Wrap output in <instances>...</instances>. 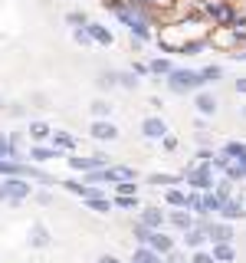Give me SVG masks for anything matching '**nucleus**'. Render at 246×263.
Instances as JSON below:
<instances>
[{
	"mask_svg": "<svg viewBox=\"0 0 246 263\" xmlns=\"http://www.w3.org/2000/svg\"><path fill=\"white\" fill-rule=\"evenodd\" d=\"M207 82L200 79V72L194 69H171L168 72V89L174 96H184V92H197V89H203Z\"/></svg>",
	"mask_w": 246,
	"mask_h": 263,
	"instance_id": "obj_1",
	"label": "nucleus"
},
{
	"mask_svg": "<svg viewBox=\"0 0 246 263\" xmlns=\"http://www.w3.org/2000/svg\"><path fill=\"white\" fill-rule=\"evenodd\" d=\"M203 10L213 16V23H217V27H230V23L236 20V10H233V4H230V0H207V4H203Z\"/></svg>",
	"mask_w": 246,
	"mask_h": 263,
	"instance_id": "obj_2",
	"label": "nucleus"
},
{
	"mask_svg": "<svg viewBox=\"0 0 246 263\" xmlns=\"http://www.w3.org/2000/svg\"><path fill=\"white\" fill-rule=\"evenodd\" d=\"M33 194V187L27 184V178H7L4 181V201L7 204H20V201H27V197Z\"/></svg>",
	"mask_w": 246,
	"mask_h": 263,
	"instance_id": "obj_3",
	"label": "nucleus"
},
{
	"mask_svg": "<svg viewBox=\"0 0 246 263\" xmlns=\"http://www.w3.org/2000/svg\"><path fill=\"white\" fill-rule=\"evenodd\" d=\"M187 184H191L194 191H210V187H213V168L207 161H200L191 175H187Z\"/></svg>",
	"mask_w": 246,
	"mask_h": 263,
	"instance_id": "obj_4",
	"label": "nucleus"
},
{
	"mask_svg": "<svg viewBox=\"0 0 246 263\" xmlns=\"http://www.w3.org/2000/svg\"><path fill=\"white\" fill-rule=\"evenodd\" d=\"M66 161L76 171H92V168H105V164H109V155L95 152V155H89V158H66Z\"/></svg>",
	"mask_w": 246,
	"mask_h": 263,
	"instance_id": "obj_5",
	"label": "nucleus"
},
{
	"mask_svg": "<svg viewBox=\"0 0 246 263\" xmlns=\"http://www.w3.org/2000/svg\"><path fill=\"white\" fill-rule=\"evenodd\" d=\"M141 135L148 138V142H161V138L168 135V125H164V119H158V115H151V119H145V125H141Z\"/></svg>",
	"mask_w": 246,
	"mask_h": 263,
	"instance_id": "obj_6",
	"label": "nucleus"
},
{
	"mask_svg": "<svg viewBox=\"0 0 246 263\" xmlns=\"http://www.w3.org/2000/svg\"><path fill=\"white\" fill-rule=\"evenodd\" d=\"M220 217L223 220H240V217H246V208H243V201H233V197H223L220 201Z\"/></svg>",
	"mask_w": 246,
	"mask_h": 263,
	"instance_id": "obj_7",
	"label": "nucleus"
},
{
	"mask_svg": "<svg viewBox=\"0 0 246 263\" xmlns=\"http://www.w3.org/2000/svg\"><path fill=\"white\" fill-rule=\"evenodd\" d=\"M92 138L95 142H115V138H118V128H115L112 122H105V119H95L92 122Z\"/></svg>",
	"mask_w": 246,
	"mask_h": 263,
	"instance_id": "obj_8",
	"label": "nucleus"
},
{
	"mask_svg": "<svg viewBox=\"0 0 246 263\" xmlns=\"http://www.w3.org/2000/svg\"><path fill=\"white\" fill-rule=\"evenodd\" d=\"M164 220H168V224L174 227V230H187V227L194 224V214L187 211V208H174V211H171V214H168Z\"/></svg>",
	"mask_w": 246,
	"mask_h": 263,
	"instance_id": "obj_9",
	"label": "nucleus"
},
{
	"mask_svg": "<svg viewBox=\"0 0 246 263\" xmlns=\"http://www.w3.org/2000/svg\"><path fill=\"white\" fill-rule=\"evenodd\" d=\"M148 247H151L154 253H168V250H174V237H168V234H161V230H151V237H148Z\"/></svg>",
	"mask_w": 246,
	"mask_h": 263,
	"instance_id": "obj_10",
	"label": "nucleus"
},
{
	"mask_svg": "<svg viewBox=\"0 0 246 263\" xmlns=\"http://www.w3.org/2000/svg\"><path fill=\"white\" fill-rule=\"evenodd\" d=\"M220 201H223V197H220L217 191H200V208H197V214H200V217L217 214L220 211Z\"/></svg>",
	"mask_w": 246,
	"mask_h": 263,
	"instance_id": "obj_11",
	"label": "nucleus"
},
{
	"mask_svg": "<svg viewBox=\"0 0 246 263\" xmlns=\"http://www.w3.org/2000/svg\"><path fill=\"white\" fill-rule=\"evenodd\" d=\"M207 240H213V243H227V240H233V227L230 224H207Z\"/></svg>",
	"mask_w": 246,
	"mask_h": 263,
	"instance_id": "obj_12",
	"label": "nucleus"
},
{
	"mask_svg": "<svg viewBox=\"0 0 246 263\" xmlns=\"http://www.w3.org/2000/svg\"><path fill=\"white\" fill-rule=\"evenodd\" d=\"M194 105H197V112H200V115H213V112H217V96H210V92H200V89H197V99H194Z\"/></svg>",
	"mask_w": 246,
	"mask_h": 263,
	"instance_id": "obj_13",
	"label": "nucleus"
},
{
	"mask_svg": "<svg viewBox=\"0 0 246 263\" xmlns=\"http://www.w3.org/2000/svg\"><path fill=\"white\" fill-rule=\"evenodd\" d=\"M86 33H89V40L98 46H112V33L105 30V27H98V23H86Z\"/></svg>",
	"mask_w": 246,
	"mask_h": 263,
	"instance_id": "obj_14",
	"label": "nucleus"
},
{
	"mask_svg": "<svg viewBox=\"0 0 246 263\" xmlns=\"http://www.w3.org/2000/svg\"><path fill=\"white\" fill-rule=\"evenodd\" d=\"M210 257L213 260H217V263H233L236 260V250H233V243H213V253H210Z\"/></svg>",
	"mask_w": 246,
	"mask_h": 263,
	"instance_id": "obj_15",
	"label": "nucleus"
},
{
	"mask_svg": "<svg viewBox=\"0 0 246 263\" xmlns=\"http://www.w3.org/2000/svg\"><path fill=\"white\" fill-rule=\"evenodd\" d=\"M141 224L151 227V230H161L164 227V214L158 208H148V211H141Z\"/></svg>",
	"mask_w": 246,
	"mask_h": 263,
	"instance_id": "obj_16",
	"label": "nucleus"
},
{
	"mask_svg": "<svg viewBox=\"0 0 246 263\" xmlns=\"http://www.w3.org/2000/svg\"><path fill=\"white\" fill-rule=\"evenodd\" d=\"M49 243V230L43 224H33L30 227V247H46Z\"/></svg>",
	"mask_w": 246,
	"mask_h": 263,
	"instance_id": "obj_17",
	"label": "nucleus"
},
{
	"mask_svg": "<svg viewBox=\"0 0 246 263\" xmlns=\"http://www.w3.org/2000/svg\"><path fill=\"white\" fill-rule=\"evenodd\" d=\"M53 145H56V152H72V148H76V138H72L69 132H56Z\"/></svg>",
	"mask_w": 246,
	"mask_h": 263,
	"instance_id": "obj_18",
	"label": "nucleus"
},
{
	"mask_svg": "<svg viewBox=\"0 0 246 263\" xmlns=\"http://www.w3.org/2000/svg\"><path fill=\"white\" fill-rule=\"evenodd\" d=\"M135 263H161V253H154L148 243H141V247L135 250Z\"/></svg>",
	"mask_w": 246,
	"mask_h": 263,
	"instance_id": "obj_19",
	"label": "nucleus"
},
{
	"mask_svg": "<svg viewBox=\"0 0 246 263\" xmlns=\"http://www.w3.org/2000/svg\"><path fill=\"white\" fill-rule=\"evenodd\" d=\"M223 155L230 161H240V158H246V145L243 142H227L223 145Z\"/></svg>",
	"mask_w": 246,
	"mask_h": 263,
	"instance_id": "obj_20",
	"label": "nucleus"
},
{
	"mask_svg": "<svg viewBox=\"0 0 246 263\" xmlns=\"http://www.w3.org/2000/svg\"><path fill=\"white\" fill-rule=\"evenodd\" d=\"M49 135H53V132H49L46 122H33V125H30V138H33V142H46Z\"/></svg>",
	"mask_w": 246,
	"mask_h": 263,
	"instance_id": "obj_21",
	"label": "nucleus"
},
{
	"mask_svg": "<svg viewBox=\"0 0 246 263\" xmlns=\"http://www.w3.org/2000/svg\"><path fill=\"white\" fill-rule=\"evenodd\" d=\"M30 158H33V161H49V158H56V148L33 145V148H30Z\"/></svg>",
	"mask_w": 246,
	"mask_h": 263,
	"instance_id": "obj_22",
	"label": "nucleus"
},
{
	"mask_svg": "<svg viewBox=\"0 0 246 263\" xmlns=\"http://www.w3.org/2000/svg\"><path fill=\"white\" fill-rule=\"evenodd\" d=\"M171 69H174L171 60H151V63H148V72H154V76H168Z\"/></svg>",
	"mask_w": 246,
	"mask_h": 263,
	"instance_id": "obj_23",
	"label": "nucleus"
},
{
	"mask_svg": "<svg viewBox=\"0 0 246 263\" xmlns=\"http://www.w3.org/2000/svg\"><path fill=\"white\" fill-rule=\"evenodd\" d=\"M148 184H158V187H171V184H180L177 175H151L148 178Z\"/></svg>",
	"mask_w": 246,
	"mask_h": 263,
	"instance_id": "obj_24",
	"label": "nucleus"
},
{
	"mask_svg": "<svg viewBox=\"0 0 246 263\" xmlns=\"http://www.w3.org/2000/svg\"><path fill=\"white\" fill-rule=\"evenodd\" d=\"M164 201H168L171 208H184L187 194H184V191H177V187H168V194H164Z\"/></svg>",
	"mask_w": 246,
	"mask_h": 263,
	"instance_id": "obj_25",
	"label": "nucleus"
},
{
	"mask_svg": "<svg viewBox=\"0 0 246 263\" xmlns=\"http://www.w3.org/2000/svg\"><path fill=\"white\" fill-rule=\"evenodd\" d=\"M220 76H223V69H220V66H203V69H200V79L203 82H217Z\"/></svg>",
	"mask_w": 246,
	"mask_h": 263,
	"instance_id": "obj_26",
	"label": "nucleus"
},
{
	"mask_svg": "<svg viewBox=\"0 0 246 263\" xmlns=\"http://www.w3.org/2000/svg\"><path fill=\"white\" fill-rule=\"evenodd\" d=\"M92 115H95V119H105V115H112V102H105V99L92 102Z\"/></svg>",
	"mask_w": 246,
	"mask_h": 263,
	"instance_id": "obj_27",
	"label": "nucleus"
},
{
	"mask_svg": "<svg viewBox=\"0 0 246 263\" xmlns=\"http://www.w3.org/2000/svg\"><path fill=\"white\" fill-rule=\"evenodd\" d=\"M115 204H118L121 211H131V208H138V197L135 194H118V197H115Z\"/></svg>",
	"mask_w": 246,
	"mask_h": 263,
	"instance_id": "obj_28",
	"label": "nucleus"
},
{
	"mask_svg": "<svg viewBox=\"0 0 246 263\" xmlns=\"http://www.w3.org/2000/svg\"><path fill=\"white\" fill-rule=\"evenodd\" d=\"M118 86H125V89H138V76H135V72H118Z\"/></svg>",
	"mask_w": 246,
	"mask_h": 263,
	"instance_id": "obj_29",
	"label": "nucleus"
},
{
	"mask_svg": "<svg viewBox=\"0 0 246 263\" xmlns=\"http://www.w3.org/2000/svg\"><path fill=\"white\" fill-rule=\"evenodd\" d=\"M98 86H102V89L118 86V72H102V76H98Z\"/></svg>",
	"mask_w": 246,
	"mask_h": 263,
	"instance_id": "obj_30",
	"label": "nucleus"
},
{
	"mask_svg": "<svg viewBox=\"0 0 246 263\" xmlns=\"http://www.w3.org/2000/svg\"><path fill=\"white\" fill-rule=\"evenodd\" d=\"M115 191H118V194H135V191H138L135 178H128V181H118V184H115Z\"/></svg>",
	"mask_w": 246,
	"mask_h": 263,
	"instance_id": "obj_31",
	"label": "nucleus"
},
{
	"mask_svg": "<svg viewBox=\"0 0 246 263\" xmlns=\"http://www.w3.org/2000/svg\"><path fill=\"white\" fill-rule=\"evenodd\" d=\"M148 237H151V227H145L141 220H138V224H135V240L138 243H148Z\"/></svg>",
	"mask_w": 246,
	"mask_h": 263,
	"instance_id": "obj_32",
	"label": "nucleus"
},
{
	"mask_svg": "<svg viewBox=\"0 0 246 263\" xmlns=\"http://www.w3.org/2000/svg\"><path fill=\"white\" fill-rule=\"evenodd\" d=\"M10 155H20V152H16V148L10 145V138L0 135V158H10Z\"/></svg>",
	"mask_w": 246,
	"mask_h": 263,
	"instance_id": "obj_33",
	"label": "nucleus"
},
{
	"mask_svg": "<svg viewBox=\"0 0 246 263\" xmlns=\"http://www.w3.org/2000/svg\"><path fill=\"white\" fill-rule=\"evenodd\" d=\"M66 187H69L72 194H79V197L89 194V184H82V181H66Z\"/></svg>",
	"mask_w": 246,
	"mask_h": 263,
	"instance_id": "obj_34",
	"label": "nucleus"
},
{
	"mask_svg": "<svg viewBox=\"0 0 246 263\" xmlns=\"http://www.w3.org/2000/svg\"><path fill=\"white\" fill-rule=\"evenodd\" d=\"M161 263H187V257H184V253H177V250H168Z\"/></svg>",
	"mask_w": 246,
	"mask_h": 263,
	"instance_id": "obj_35",
	"label": "nucleus"
},
{
	"mask_svg": "<svg viewBox=\"0 0 246 263\" xmlns=\"http://www.w3.org/2000/svg\"><path fill=\"white\" fill-rule=\"evenodd\" d=\"M187 263H217V260H213V257H210V253H203V250H200V247H197V253H194V257H191V260H187Z\"/></svg>",
	"mask_w": 246,
	"mask_h": 263,
	"instance_id": "obj_36",
	"label": "nucleus"
},
{
	"mask_svg": "<svg viewBox=\"0 0 246 263\" xmlns=\"http://www.w3.org/2000/svg\"><path fill=\"white\" fill-rule=\"evenodd\" d=\"M66 20H69L72 27H86V13H79V10H72L69 16H66Z\"/></svg>",
	"mask_w": 246,
	"mask_h": 263,
	"instance_id": "obj_37",
	"label": "nucleus"
},
{
	"mask_svg": "<svg viewBox=\"0 0 246 263\" xmlns=\"http://www.w3.org/2000/svg\"><path fill=\"white\" fill-rule=\"evenodd\" d=\"M161 145H164V152H177V138H174V135H164Z\"/></svg>",
	"mask_w": 246,
	"mask_h": 263,
	"instance_id": "obj_38",
	"label": "nucleus"
},
{
	"mask_svg": "<svg viewBox=\"0 0 246 263\" xmlns=\"http://www.w3.org/2000/svg\"><path fill=\"white\" fill-rule=\"evenodd\" d=\"M76 43H82V46L92 43V40H89V33H86V27H76Z\"/></svg>",
	"mask_w": 246,
	"mask_h": 263,
	"instance_id": "obj_39",
	"label": "nucleus"
},
{
	"mask_svg": "<svg viewBox=\"0 0 246 263\" xmlns=\"http://www.w3.org/2000/svg\"><path fill=\"white\" fill-rule=\"evenodd\" d=\"M210 158H213L210 148H200V152H197V161H207V164H210Z\"/></svg>",
	"mask_w": 246,
	"mask_h": 263,
	"instance_id": "obj_40",
	"label": "nucleus"
},
{
	"mask_svg": "<svg viewBox=\"0 0 246 263\" xmlns=\"http://www.w3.org/2000/svg\"><path fill=\"white\" fill-rule=\"evenodd\" d=\"M236 92L246 96V76H243V79H236Z\"/></svg>",
	"mask_w": 246,
	"mask_h": 263,
	"instance_id": "obj_41",
	"label": "nucleus"
},
{
	"mask_svg": "<svg viewBox=\"0 0 246 263\" xmlns=\"http://www.w3.org/2000/svg\"><path fill=\"white\" fill-rule=\"evenodd\" d=\"M98 263H121L118 257H112V253H105V257H98Z\"/></svg>",
	"mask_w": 246,
	"mask_h": 263,
	"instance_id": "obj_42",
	"label": "nucleus"
},
{
	"mask_svg": "<svg viewBox=\"0 0 246 263\" xmlns=\"http://www.w3.org/2000/svg\"><path fill=\"white\" fill-rule=\"evenodd\" d=\"M0 201H4V181H0Z\"/></svg>",
	"mask_w": 246,
	"mask_h": 263,
	"instance_id": "obj_43",
	"label": "nucleus"
},
{
	"mask_svg": "<svg viewBox=\"0 0 246 263\" xmlns=\"http://www.w3.org/2000/svg\"><path fill=\"white\" fill-rule=\"evenodd\" d=\"M240 115H243V119H246V105H243V109H240Z\"/></svg>",
	"mask_w": 246,
	"mask_h": 263,
	"instance_id": "obj_44",
	"label": "nucleus"
},
{
	"mask_svg": "<svg viewBox=\"0 0 246 263\" xmlns=\"http://www.w3.org/2000/svg\"><path fill=\"white\" fill-rule=\"evenodd\" d=\"M240 60H246V53H240Z\"/></svg>",
	"mask_w": 246,
	"mask_h": 263,
	"instance_id": "obj_45",
	"label": "nucleus"
},
{
	"mask_svg": "<svg viewBox=\"0 0 246 263\" xmlns=\"http://www.w3.org/2000/svg\"><path fill=\"white\" fill-rule=\"evenodd\" d=\"M243 208H246V204H243Z\"/></svg>",
	"mask_w": 246,
	"mask_h": 263,
	"instance_id": "obj_46",
	"label": "nucleus"
}]
</instances>
